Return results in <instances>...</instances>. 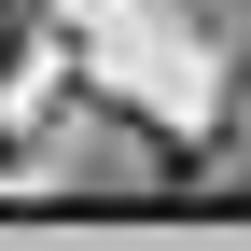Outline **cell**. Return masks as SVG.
I'll return each mask as SVG.
<instances>
[{
  "instance_id": "7a4b0ae2",
  "label": "cell",
  "mask_w": 251,
  "mask_h": 251,
  "mask_svg": "<svg viewBox=\"0 0 251 251\" xmlns=\"http://www.w3.org/2000/svg\"><path fill=\"white\" fill-rule=\"evenodd\" d=\"M237 112H251V84H237Z\"/></svg>"
},
{
  "instance_id": "6da1fadb",
  "label": "cell",
  "mask_w": 251,
  "mask_h": 251,
  "mask_svg": "<svg viewBox=\"0 0 251 251\" xmlns=\"http://www.w3.org/2000/svg\"><path fill=\"white\" fill-rule=\"evenodd\" d=\"M14 42H28V28H14V0H0V70H14Z\"/></svg>"
},
{
  "instance_id": "3957f363",
  "label": "cell",
  "mask_w": 251,
  "mask_h": 251,
  "mask_svg": "<svg viewBox=\"0 0 251 251\" xmlns=\"http://www.w3.org/2000/svg\"><path fill=\"white\" fill-rule=\"evenodd\" d=\"M14 14H28V0H14Z\"/></svg>"
}]
</instances>
